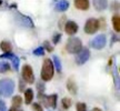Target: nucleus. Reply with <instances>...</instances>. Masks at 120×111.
Masks as SVG:
<instances>
[{"label": "nucleus", "mask_w": 120, "mask_h": 111, "mask_svg": "<svg viewBox=\"0 0 120 111\" xmlns=\"http://www.w3.org/2000/svg\"><path fill=\"white\" fill-rule=\"evenodd\" d=\"M43 49H45V50H47V51H49V52H51V51H53V47H52L51 44H50V43L48 42V41H45V42H43Z\"/></svg>", "instance_id": "obj_27"}, {"label": "nucleus", "mask_w": 120, "mask_h": 111, "mask_svg": "<svg viewBox=\"0 0 120 111\" xmlns=\"http://www.w3.org/2000/svg\"><path fill=\"white\" fill-rule=\"evenodd\" d=\"M0 111H7V107H6V103L2 99H0Z\"/></svg>", "instance_id": "obj_30"}, {"label": "nucleus", "mask_w": 120, "mask_h": 111, "mask_svg": "<svg viewBox=\"0 0 120 111\" xmlns=\"http://www.w3.org/2000/svg\"><path fill=\"white\" fill-rule=\"evenodd\" d=\"M19 90H20V91H25V83H23V80H20V82H19Z\"/></svg>", "instance_id": "obj_31"}, {"label": "nucleus", "mask_w": 120, "mask_h": 111, "mask_svg": "<svg viewBox=\"0 0 120 111\" xmlns=\"http://www.w3.org/2000/svg\"><path fill=\"white\" fill-rule=\"evenodd\" d=\"M34 90L32 89H27L25 90V102L26 104H30V103L32 102V100H34Z\"/></svg>", "instance_id": "obj_15"}, {"label": "nucleus", "mask_w": 120, "mask_h": 111, "mask_svg": "<svg viewBox=\"0 0 120 111\" xmlns=\"http://www.w3.org/2000/svg\"><path fill=\"white\" fill-rule=\"evenodd\" d=\"M94 7L98 11H102L108 7V0H92Z\"/></svg>", "instance_id": "obj_11"}, {"label": "nucleus", "mask_w": 120, "mask_h": 111, "mask_svg": "<svg viewBox=\"0 0 120 111\" xmlns=\"http://www.w3.org/2000/svg\"><path fill=\"white\" fill-rule=\"evenodd\" d=\"M38 98L40 101H42L45 107H51L52 109L57 108V94H51V96H46L45 93H38Z\"/></svg>", "instance_id": "obj_4"}, {"label": "nucleus", "mask_w": 120, "mask_h": 111, "mask_svg": "<svg viewBox=\"0 0 120 111\" xmlns=\"http://www.w3.org/2000/svg\"><path fill=\"white\" fill-rule=\"evenodd\" d=\"M0 48H1V50L6 53V52H11L12 50V46H11V43L7 41V40H4V41H1L0 43Z\"/></svg>", "instance_id": "obj_17"}, {"label": "nucleus", "mask_w": 120, "mask_h": 111, "mask_svg": "<svg viewBox=\"0 0 120 111\" xmlns=\"http://www.w3.org/2000/svg\"><path fill=\"white\" fill-rule=\"evenodd\" d=\"M11 63H12V68L18 71L19 70V66H20V59L18 58L17 56H13V58L11 59Z\"/></svg>", "instance_id": "obj_20"}, {"label": "nucleus", "mask_w": 120, "mask_h": 111, "mask_svg": "<svg viewBox=\"0 0 120 111\" xmlns=\"http://www.w3.org/2000/svg\"><path fill=\"white\" fill-rule=\"evenodd\" d=\"M67 89H68L69 92L71 94H73V96L77 93L78 87H77V85H76V82H75V80H73L72 78L68 79V81H67Z\"/></svg>", "instance_id": "obj_14"}, {"label": "nucleus", "mask_w": 120, "mask_h": 111, "mask_svg": "<svg viewBox=\"0 0 120 111\" xmlns=\"http://www.w3.org/2000/svg\"><path fill=\"white\" fill-rule=\"evenodd\" d=\"M82 49V42L79 38H70L68 40V42L66 44V50L69 53H72V55H77L78 52Z\"/></svg>", "instance_id": "obj_3"}, {"label": "nucleus", "mask_w": 120, "mask_h": 111, "mask_svg": "<svg viewBox=\"0 0 120 111\" xmlns=\"http://www.w3.org/2000/svg\"><path fill=\"white\" fill-rule=\"evenodd\" d=\"M52 63H53V67L57 69V71H58V72H61V70H62L61 61H60V59L57 56H53V57H52Z\"/></svg>", "instance_id": "obj_18"}, {"label": "nucleus", "mask_w": 120, "mask_h": 111, "mask_svg": "<svg viewBox=\"0 0 120 111\" xmlns=\"http://www.w3.org/2000/svg\"><path fill=\"white\" fill-rule=\"evenodd\" d=\"M34 55L37 56V57H42V56L45 55V49H43L42 47H39V48H37V49H34Z\"/></svg>", "instance_id": "obj_23"}, {"label": "nucleus", "mask_w": 120, "mask_h": 111, "mask_svg": "<svg viewBox=\"0 0 120 111\" xmlns=\"http://www.w3.org/2000/svg\"><path fill=\"white\" fill-rule=\"evenodd\" d=\"M8 111H23V110H22V109H20L19 107H13V106H12V107L10 108Z\"/></svg>", "instance_id": "obj_32"}, {"label": "nucleus", "mask_w": 120, "mask_h": 111, "mask_svg": "<svg viewBox=\"0 0 120 111\" xmlns=\"http://www.w3.org/2000/svg\"><path fill=\"white\" fill-rule=\"evenodd\" d=\"M68 8H69V2L67 0H60V1H58L56 7H55L56 11H60V12H64L66 10H68Z\"/></svg>", "instance_id": "obj_13"}, {"label": "nucleus", "mask_w": 120, "mask_h": 111, "mask_svg": "<svg viewBox=\"0 0 120 111\" xmlns=\"http://www.w3.org/2000/svg\"><path fill=\"white\" fill-rule=\"evenodd\" d=\"M15 90V82L11 79H2L0 80V96L1 97H10Z\"/></svg>", "instance_id": "obj_2"}, {"label": "nucleus", "mask_w": 120, "mask_h": 111, "mask_svg": "<svg viewBox=\"0 0 120 111\" xmlns=\"http://www.w3.org/2000/svg\"><path fill=\"white\" fill-rule=\"evenodd\" d=\"M16 20H17L21 26L28 27V28H32L34 27V22L29 17H27L25 15H22L20 12H16Z\"/></svg>", "instance_id": "obj_8"}, {"label": "nucleus", "mask_w": 120, "mask_h": 111, "mask_svg": "<svg viewBox=\"0 0 120 111\" xmlns=\"http://www.w3.org/2000/svg\"><path fill=\"white\" fill-rule=\"evenodd\" d=\"M10 70V66H9L8 62L6 61H0V72L1 73H4Z\"/></svg>", "instance_id": "obj_21"}, {"label": "nucleus", "mask_w": 120, "mask_h": 111, "mask_svg": "<svg viewBox=\"0 0 120 111\" xmlns=\"http://www.w3.org/2000/svg\"><path fill=\"white\" fill-rule=\"evenodd\" d=\"M13 107H20L22 104V98L20 96H15L12 98V101H11Z\"/></svg>", "instance_id": "obj_19"}, {"label": "nucleus", "mask_w": 120, "mask_h": 111, "mask_svg": "<svg viewBox=\"0 0 120 111\" xmlns=\"http://www.w3.org/2000/svg\"><path fill=\"white\" fill-rule=\"evenodd\" d=\"M78 29H79L78 25L75 21H72V20L67 21L66 22V25H64V31H66V33H68L69 36L76 34L77 33V31H78Z\"/></svg>", "instance_id": "obj_10"}, {"label": "nucleus", "mask_w": 120, "mask_h": 111, "mask_svg": "<svg viewBox=\"0 0 120 111\" xmlns=\"http://www.w3.org/2000/svg\"><path fill=\"white\" fill-rule=\"evenodd\" d=\"M89 57H90L89 49H87V48H82L81 50L77 53V57H76V63L79 64V66L86 63L87 61H88V59H89Z\"/></svg>", "instance_id": "obj_7"}, {"label": "nucleus", "mask_w": 120, "mask_h": 111, "mask_svg": "<svg viewBox=\"0 0 120 111\" xmlns=\"http://www.w3.org/2000/svg\"><path fill=\"white\" fill-rule=\"evenodd\" d=\"M60 39H61V33H56L53 36V38H52V42L55 44H57L60 41Z\"/></svg>", "instance_id": "obj_28"}, {"label": "nucleus", "mask_w": 120, "mask_h": 111, "mask_svg": "<svg viewBox=\"0 0 120 111\" xmlns=\"http://www.w3.org/2000/svg\"><path fill=\"white\" fill-rule=\"evenodd\" d=\"M32 109H34V111H43L42 106L40 103H34L32 104Z\"/></svg>", "instance_id": "obj_29"}, {"label": "nucleus", "mask_w": 120, "mask_h": 111, "mask_svg": "<svg viewBox=\"0 0 120 111\" xmlns=\"http://www.w3.org/2000/svg\"><path fill=\"white\" fill-rule=\"evenodd\" d=\"M75 7L79 10H88L89 9V0H73Z\"/></svg>", "instance_id": "obj_12"}, {"label": "nucleus", "mask_w": 120, "mask_h": 111, "mask_svg": "<svg viewBox=\"0 0 120 111\" xmlns=\"http://www.w3.org/2000/svg\"><path fill=\"white\" fill-rule=\"evenodd\" d=\"M53 72H55V67L52 63L51 59H45L42 63V69H41V80L43 81H50L53 77Z\"/></svg>", "instance_id": "obj_1"}, {"label": "nucleus", "mask_w": 120, "mask_h": 111, "mask_svg": "<svg viewBox=\"0 0 120 111\" xmlns=\"http://www.w3.org/2000/svg\"><path fill=\"white\" fill-rule=\"evenodd\" d=\"M1 4H2V0H0V6H1Z\"/></svg>", "instance_id": "obj_34"}, {"label": "nucleus", "mask_w": 120, "mask_h": 111, "mask_svg": "<svg viewBox=\"0 0 120 111\" xmlns=\"http://www.w3.org/2000/svg\"><path fill=\"white\" fill-rule=\"evenodd\" d=\"M112 21V27L116 32H119L120 31V17L119 15H113V17L111 19Z\"/></svg>", "instance_id": "obj_16"}, {"label": "nucleus", "mask_w": 120, "mask_h": 111, "mask_svg": "<svg viewBox=\"0 0 120 111\" xmlns=\"http://www.w3.org/2000/svg\"><path fill=\"white\" fill-rule=\"evenodd\" d=\"M99 28H100V25H99L98 19L90 18V19L87 20L86 25H85V27H83V30H85V32L88 33V34H94L98 31Z\"/></svg>", "instance_id": "obj_5"}, {"label": "nucleus", "mask_w": 120, "mask_h": 111, "mask_svg": "<svg viewBox=\"0 0 120 111\" xmlns=\"http://www.w3.org/2000/svg\"><path fill=\"white\" fill-rule=\"evenodd\" d=\"M91 111H102V110H101V109H99V108H94Z\"/></svg>", "instance_id": "obj_33"}, {"label": "nucleus", "mask_w": 120, "mask_h": 111, "mask_svg": "<svg viewBox=\"0 0 120 111\" xmlns=\"http://www.w3.org/2000/svg\"><path fill=\"white\" fill-rule=\"evenodd\" d=\"M76 108H77V111H87V106L83 102H78Z\"/></svg>", "instance_id": "obj_25"}, {"label": "nucleus", "mask_w": 120, "mask_h": 111, "mask_svg": "<svg viewBox=\"0 0 120 111\" xmlns=\"http://www.w3.org/2000/svg\"><path fill=\"white\" fill-rule=\"evenodd\" d=\"M37 89H38V93H43L45 90H46V87H45V85L41 81H39L37 83Z\"/></svg>", "instance_id": "obj_24"}, {"label": "nucleus", "mask_w": 120, "mask_h": 111, "mask_svg": "<svg viewBox=\"0 0 120 111\" xmlns=\"http://www.w3.org/2000/svg\"><path fill=\"white\" fill-rule=\"evenodd\" d=\"M13 53L12 52H6V53H4V55H1L0 56V59H9V60H11L13 58Z\"/></svg>", "instance_id": "obj_26"}, {"label": "nucleus", "mask_w": 120, "mask_h": 111, "mask_svg": "<svg viewBox=\"0 0 120 111\" xmlns=\"http://www.w3.org/2000/svg\"><path fill=\"white\" fill-rule=\"evenodd\" d=\"M21 77H22V80H25V82H27V83H34V70L31 68V66L25 64V66L22 67Z\"/></svg>", "instance_id": "obj_6"}, {"label": "nucleus", "mask_w": 120, "mask_h": 111, "mask_svg": "<svg viewBox=\"0 0 120 111\" xmlns=\"http://www.w3.org/2000/svg\"><path fill=\"white\" fill-rule=\"evenodd\" d=\"M61 104H62V108H64V109H69V108L71 107V99L64 98L61 100Z\"/></svg>", "instance_id": "obj_22"}, {"label": "nucleus", "mask_w": 120, "mask_h": 111, "mask_svg": "<svg viewBox=\"0 0 120 111\" xmlns=\"http://www.w3.org/2000/svg\"><path fill=\"white\" fill-rule=\"evenodd\" d=\"M105 46H106V37H105V34H98L91 41V47L97 49V50H100V49L105 48Z\"/></svg>", "instance_id": "obj_9"}]
</instances>
